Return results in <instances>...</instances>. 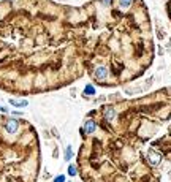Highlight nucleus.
<instances>
[{
	"instance_id": "39448f33",
	"label": "nucleus",
	"mask_w": 171,
	"mask_h": 182,
	"mask_svg": "<svg viewBox=\"0 0 171 182\" xmlns=\"http://www.w3.org/2000/svg\"><path fill=\"white\" fill-rule=\"evenodd\" d=\"M11 105H15V106H25L27 105V102H15V100H10Z\"/></svg>"
},
{
	"instance_id": "f257e3e1",
	"label": "nucleus",
	"mask_w": 171,
	"mask_h": 182,
	"mask_svg": "<svg viewBox=\"0 0 171 182\" xmlns=\"http://www.w3.org/2000/svg\"><path fill=\"white\" fill-rule=\"evenodd\" d=\"M83 48L79 8L52 0L0 2V87L41 92Z\"/></svg>"
},
{
	"instance_id": "423d86ee",
	"label": "nucleus",
	"mask_w": 171,
	"mask_h": 182,
	"mask_svg": "<svg viewBox=\"0 0 171 182\" xmlns=\"http://www.w3.org/2000/svg\"><path fill=\"white\" fill-rule=\"evenodd\" d=\"M84 92H86V93H89V95H94V93H95V89L92 87V86H87Z\"/></svg>"
},
{
	"instance_id": "7ed1b4c3",
	"label": "nucleus",
	"mask_w": 171,
	"mask_h": 182,
	"mask_svg": "<svg viewBox=\"0 0 171 182\" xmlns=\"http://www.w3.org/2000/svg\"><path fill=\"white\" fill-rule=\"evenodd\" d=\"M147 155H149V160H151V165H159L160 163V160H162V155L160 154H155L154 150H149L147 152Z\"/></svg>"
},
{
	"instance_id": "6e6552de",
	"label": "nucleus",
	"mask_w": 171,
	"mask_h": 182,
	"mask_svg": "<svg viewBox=\"0 0 171 182\" xmlns=\"http://www.w3.org/2000/svg\"><path fill=\"white\" fill-rule=\"evenodd\" d=\"M70 157H71V149H70V147H67V154H65V158L70 160Z\"/></svg>"
},
{
	"instance_id": "0eeeda50",
	"label": "nucleus",
	"mask_w": 171,
	"mask_h": 182,
	"mask_svg": "<svg viewBox=\"0 0 171 182\" xmlns=\"http://www.w3.org/2000/svg\"><path fill=\"white\" fill-rule=\"evenodd\" d=\"M68 173H70V176H76V166H75V165H70Z\"/></svg>"
},
{
	"instance_id": "f03ea898",
	"label": "nucleus",
	"mask_w": 171,
	"mask_h": 182,
	"mask_svg": "<svg viewBox=\"0 0 171 182\" xmlns=\"http://www.w3.org/2000/svg\"><path fill=\"white\" fill-rule=\"evenodd\" d=\"M95 130H97V124H95V120H92V119L86 120L84 128H83V133H86V135H92Z\"/></svg>"
},
{
	"instance_id": "20e7f679",
	"label": "nucleus",
	"mask_w": 171,
	"mask_h": 182,
	"mask_svg": "<svg viewBox=\"0 0 171 182\" xmlns=\"http://www.w3.org/2000/svg\"><path fill=\"white\" fill-rule=\"evenodd\" d=\"M114 116H116V111L113 108H106V109H105V119H106L108 122H111L114 119Z\"/></svg>"
},
{
	"instance_id": "1a4fd4ad",
	"label": "nucleus",
	"mask_w": 171,
	"mask_h": 182,
	"mask_svg": "<svg viewBox=\"0 0 171 182\" xmlns=\"http://www.w3.org/2000/svg\"><path fill=\"white\" fill-rule=\"evenodd\" d=\"M63 180H65V177H63V176H59V177H57L54 182H63Z\"/></svg>"
}]
</instances>
